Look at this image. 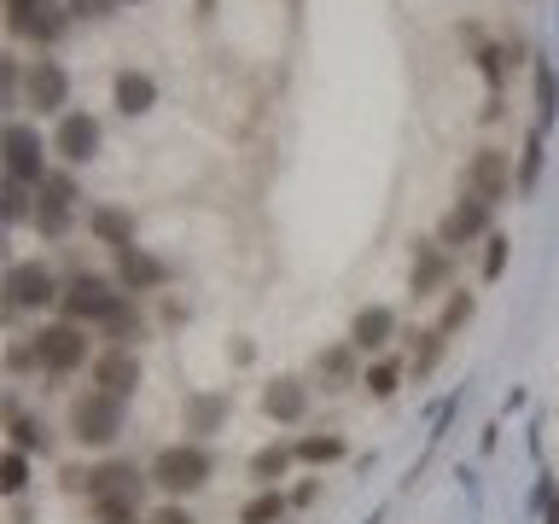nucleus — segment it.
I'll list each match as a JSON object with an SVG mask.
<instances>
[{"mask_svg": "<svg viewBox=\"0 0 559 524\" xmlns=\"http://www.w3.org/2000/svg\"><path fill=\"white\" fill-rule=\"evenodd\" d=\"M210 472H216L210 449L187 437V443H169V449H157V454H152L146 478H152V489H164V496H192V489H204V484H210Z\"/></svg>", "mask_w": 559, "mask_h": 524, "instance_id": "nucleus-1", "label": "nucleus"}, {"mask_svg": "<svg viewBox=\"0 0 559 524\" xmlns=\"http://www.w3.org/2000/svg\"><path fill=\"white\" fill-rule=\"evenodd\" d=\"M70 437H76L82 449H105L122 437V396L111 391H82L76 402H70Z\"/></svg>", "mask_w": 559, "mask_h": 524, "instance_id": "nucleus-2", "label": "nucleus"}, {"mask_svg": "<svg viewBox=\"0 0 559 524\" xmlns=\"http://www.w3.org/2000/svg\"><path fill=\"white\" fill-rule=\"evenodd\" d=\"M122 291L117 279H105V274H70L64 279V321H76V326H105L117 314V303H122Z\"/></svg>", "mask_w": 559, "mask_h": 524, "instance_id": "nucleus-3", "label": "nucleus"}, {"mask_svg": "<svg viewBox=\"0 0 559 524\" xmlns=\"http://www.w3.org/2000/svg\"><path fill=\"white\" fill-rule=\"evenodd\" d=\"M47 152H52V140H41L35 122H24V117L7 122V181L41 187L47 181Z\"/></svg>", "mask_w": 559, "mask_h": 524, "instance_id": "nucleus-4", "label": "nucleus"}, {"mask_svg": "<svg viewBox=\"0 0 559 524\" xmlns=\"http://www.w3.org/2000/svg\"><path fill=\"white\" fill-rule=\"evenodd\" d=\"M461 187L478 192L484 204H501L507 192H519V169H513V157H507L501 146H478L472 164L461 169Z\"/></svg>", "mask_w": 559, "mask_h": 524, "instance_id": "nucleus-5", "label": "nucleus"}, {"mask_svg": "<svg viewBox=\"0 0 559 524\" xmlns=\"http://www.w3.org/2000/svg\"><path fill=\"white\" fill-rule=\"evenodd\" d=\"M35 361H41V373L52 379H64V373H76V367L87 361V332L76 321H59V326H41L35 332Z\"/></svg>", "mask_w": 559, "mask_h": 524, "instance_id": "nucleus-6", "label": "nucleus"}, {"mask_svg": "<svg viewBox=\"0 0 559 524\" xmlns=\"http://www.w3.org/2000/svg\"><path fill=\"white\" fill-rule=\"evenodd\" d=\"M99 146H105V129H99V117H94V111H64V117H59V129H52V152H59V164H64V169L94 164Z\"/></svg>", "mask_w": 559, "mask_h": 524, "instance_id": "nucleus-7", "label": "nucleus"}, {"mask_svg": "<svg viewBox=\"0 0 559 524\" xmlns=\"http://www.w3.org/2000/svg\"><path fill=\"white\" fill-rule=\"evenodd\" d=\"M24 105L41 117H64L70 111V70L59 59H35L24 70Z\"/></svg>", "mask_w": 559, "mask_h": 524, "instance_id": "nucleus-8", "label": "nucleus"}, {"mask_svg": "<svg viewBox=\"0 0 559 524\" xmlns=\"http://www.w3.org/2000/svg\"><path fill=\"white\" fill-rule=\"evenodd\" d=\"M59 297H64V286L47 262H12L7 269V309H47Z\"/></svg>", "mask_w": 559, "mask_h": 524, "instance_id": "nucleus-9", "label": "nucleus"}, {"mask_svg": "<svg viewBox=\"0 0 559 524\" xmlns=\"http://www.w3.org/2000/svg\"><path fill=\"white\" fill-rule=\"evenodd\" d=\"M146 472L134 461H105V466H87V501H140L146 496Z\"/></svg>", "mask_w": 559, "mask_h": 524, "instance_id": "nucleus-10", "label": "nucleus"}, {"mask_svg": "<svg viewBox=\"0 0 559 524\" xmlns=\"http://www.w3.org/2000/svg\"><path fill=\"white\" fill-rule=\"evenodd\" d=\"M489 216H496V204H484L478 192H461V204L443 216V227H437V239L449 245V251H466L472 239H489Z\"/></svg>", "mask_w": 559, "mask_h": 524, "instance_id": "nucleus-11", "label": "nucleus"}, {"mask_svg": "<svg viewBox=\"0 0 559 524\" xmlns=\"http://www.w3.org/2000/svg\"><path fill=\"white\" fill-rule=\"evenodd\" d=\"M449 274H454V251L443 239H419L414 245V269H408V291L414 297H437L449 291Z\"/></svg>", "mask_w": 559, "mask_h": 524, "instance_id": "nucleus-12", "label": "nucleus"}, {"mask_svg": "<svg viewBox=\"0 0 559 524\" xmlns=\"http://www.w3.org/2000/svg\"><path fill=\"white\" fill-rule=\"evenodd\" d=\"M117 286L122 291H157V286H169V262L152 257L146 245H122V251H117Z\"/></svg>", "mask_w": 559, "mask_h": 524, "instance_id": "nucleus-13", "label": "nucleus"}, {"mask_svg": "<svg viewBox=\"0 0 559 524\" xmlns=\"http://www.w3.org/2000/svg\"><path fill=\"white\" fill-rule=\"evenodd\" d=\"M94 384L129 402V396L140 391V356H134V349H122V344L99 349V356H94Z\"/></svg>", "mask_w": 559, "mask_h": 524, "instance_id": "nucleus-14", "label": "nucleus"}, {"mask_svg": "<svg viewBox=\"0 0 559 524\" xmlns=\"http://www.w3.org/2000/svg\"><path fill=\"white\" fill-rule=\"evenodd\" d=\"M70 24H76V17H70V7H59V0H35L29 12L12 17V29L29 35V41H41V47H59Z\"/></svg>", "mask_w": 559, "mask_h": 524, "instance_id": "nucleus-15", "label": "nucleus"}, {"mask_svg": "<svg viewBox=\"0 0 559 524\" xmlns=\"http://www.w3.org/2000/svg\"><path fill=\"white\" fill-rule=\"evenodd\" d=\"M181 414H187L192 443H204V437H216V431L227 426V414H234V396H227V391H192Z\"/></svg>", "mask_w": 559, "mask_h": 524, "instance_id": "nucleus-16", "label": "nucleus"}, {"mask_svg": "<svg viewBox=\"0 0 559 524\" xmlns=\"http://www.w3.org/2000/svg\"><path fill=\"white\" fill-rule=\"evenodd\" d=\"M262 414L274 419V426H304V414H309V384L304 379H274L269 391H262Z\"/></svg>", "mask_w": 559, "mask_h": 524, "instance_id": "nucleus-17", "label": "nucleus"}, {"mask_svg": "<svg viewBox=\"0 0 559 524\" xmlns=\"http://www.w3.org/2000/svg\"><path fill=\"white\" fill-rule=\"evenodd\" d=\"M391 338H396V309H384V303L356 309V321H349V344H356L361 356H373V349H384Z\"/></svg>", "mask_w": 559, "mask_h": 524, "instance_id": "nucleus-18", "label": "nucleus"}, {"mask_svg": "<svg viewBox=\"0 0 559 524\" xmlns=\"http://www.w3.org/2000/svg\"><path fill=\"white\" fill-rule=\"evenodd\" d=\"M111 105L122 117H146L152 105H157V82L146 76V70H117V82H111Z\"/></svg>", "mask_w": 559, "mask_h": 524, "instance_id": "nucleus-19", "label": "nucleus"}, {"mask_svg": "<svg viewBox=\"0 0 559 524\" xmlns=\"http://www.w3.org/2000/svg\"><path fill=\"white\" fill-rule=\"evenodd\" d=\"M87 234H94L99 245H111V251H122V245H134V210L94 204V210H87Z\"/></svg>", "mask_w": 559, "mask_h": 524, "instance_id": "nucleus-20", "label": "nucleus"}, {"mask_svg": "<svg viewBox=\"0 0 559 524\" xmlns=\"http://www.w3.org/2000/svg\"><path fill=\"white\" fill-rule=\"evenodd\" d=\"M314 379H321V391H344V384H356V344H332L314 356Z\"/></svg>", "mask_w": 559, "mask_h": 524, "instance_id": "nucleus-21", "label": "nucleus"}, {"mask_svg": "<svg viewBox=\"0 0 559 524\" xmlns=\"http://www.w3.org/2000/svg\"><path fill=\"white\" fill-rule=\"evenodd\" d=\"M559 122V76H554V52H536V129L548 134Z\"/></svg>", "mask_w": 559, "mask_h": 524, "instance_id": "nucleus-22", "label": "nucleus"}, {"mask_svg": "<svg viewBox=\"0 0 559 524\" xmlns=\"http://www.w3.org/2000/svg\"><path fill=\"white\" fill-rule=\"evenodd\" d=\"M292 461H297V449H292V443H269V449H257V454H251V478H257L262 489H274V484L292 472Z\"/></svg>", "mask_w": 559, "mask_h": 524, "instance_id": "nucleus-23", "label": "nucleus"}, {"mask_svg": "<svg viewBox=\"0 0 559 524\" xmlns=\"http://www.w3.org/2000/svg\"><path fill=\"white\" fill-rule=\"evenodd\" d=\"M542 164H548V146H542V129H531V134H524V146H519V199H531V192H536Z\"/></svg>", "mask_w": 559, "mask_h": 524, "instance_id": "nucleus-24", "label": "nucleus"}, {"mask_svg": "<svg viewBox=\"0 0 559 524\" xmlns=\"http://www.w3.org/2000/svg\"><path fill=\"white\" fill-rule=\"evenodd\" d=\"M297 461H309V466H332V461H344V437L338 431H309V437H297Z\"/></svg>", "mask_w": 559, "mask_h": 524, "instance_id": "nucleus-25", "label": "nucleus"}, {"mask_svg": "<svg viewBox=\"0 0 559 524\" xmlns=\"http://www.w3.org/2000/svg\"><path fill=\"white\" fill-rule=\"evenodd\" d=\"M70 222H76V204H52V199L35 192V234H41V239H64Z\"/></svg>", "mask_w": 559, "mask_h": 524, "instance_id": "nucleus-26", "label": "nucleus"}, {"mask_svg": "<svg viewBox=\"0 0 559 524\" xmlns=\"http://www.w3.org/2000/svg\"><path fill=\"white\" fill-rule=\"evenodd\" d=\"M286 507L292 501L280 496V489H257V496L239 507V524H280V519H286Z\"/></svg>", "mask_w": 559, "mask_h": 524, "instance_id": "nucleus-27", "label": "nucleus"}, {"mask_svg": "<svg viewBox=\"0 0 559 524\" xmlns=\"http://www.w3.org/2000/svg\"><path fill=\"white\" fill-rule=\"evenodd\" d=\"M12 449H24V454H47V449H52L47 419H35V414H12Z\"/></svg>", "mask_w": 559, "mask_h": 524, "instance_id": "nucleus-28", "label": "nucleus"}, {"mask_svg": "<svg viewBox=\"0 0 559 524\" xmlns=\"http://www.w3.org/2000/svg\"><path fill=\"white\" fill-rule=\"evenodd\" d=\"M414 338H419V349H414V367H408V373H414V379H431V367L443 361L449 332H443V326H426V332H414Z\"/></svg>", "mask_w": 559, "mask_h": 524, "instance_id": "nucleus-29", "label": "nucleus"}, {"mask_svg": "<svg viewBox=\"0 0 559 524\" xmlns=\"http://www.w3.org/2000/svg\"><path fill=\"white\" fill-rule=\"evenodd\" d=\"M99 332H105L111 344H122V349H129V338H140V309H134V297H122V303H117V314H111V321H105Z\"/></svg>", "mask_w": 559, "mask_h": 524, "instance_id": "nucleus-30", "label": "nucleus"}, {"mask_svg": "<svg viewBox=\"0 0 559 524\" xmlns=\"http://www.w3.org/2000/svg\"><path fill=\"white\" fill-rule=\"evenodd\" d=\"M24 484H29V454L7 449L0 454V489H7V496H24Z\"/></svg>", "mask_w": 559, "mask_h": 524, "instance_id": "nucleus-31", "label": "nucleus"}, {"mask_svg": "<svg viewBox=\"0 0 559 524\" xmlns=\"http://www.w3.org/2000/svg\"><path fill=\"white\" fill-rule=\"evenodd\" d=\"M29 199H35V187H29V181H7V204H0V216H7V227H17L24 216L35 222V204H29Z\"/></svg>", "mask_w": 559, "mask_h": 524, "instance_id": "nucleus-32", "label": "nucleus"}, {"mask_svg": "<svg viewBox=\"0 0 559 524\" xmlns=\"http://www.w3.org/2000/svg\"><path fill=\"white\" fill-rule=\"evenodd\" d=\"M361 384H367V396H396V384H402V367L396 361H373V367H367V373H361Z\"/></svg>", "mask_w": 559, "mask_h": 524, "instance_id": "nucleus-33", "label": "nucleus"}, {"mask_svg": "<svg viewBox=\"0 0 559 524\" xmlns=\"http://www.w3.org/2000/svg\"><path fill=\"white\" fill-rule=\"evenodd\" d=\"M35 192H41V199H52V204H76V199H82V187H76V175H70V169H47V181L35 187Z\"/></svg>", "mask_w": 559, "mask_h": 524, "instance_id": "nucleus-34", "label": "nucleus"}, {"mask_svg": "<svg viewBox=\"0 0 559 524\" xmlns=\"http://www.w3.org/2000/svg\"><path fill=\"white\" fill-rule=\"evenodd\" d=\"M472 309H478V297H472L466 286H461V291H449V303H443V321H437V326H443V332H461V326L472 321Z\"/></svg>", "mask_w": 559, "mask_h": 524, "instance_id": "nucleus-35", "label": "nucleus"}, {"mask_svg": "<svg viewBox=\"0 0 559 524\" xmlns=\"http://www.w3.org/2000/svg\"><path fill=\"white\" fill-rule=\"evenodd\" d=\"M87 507H94V524H146L140 501H87Z\"/></svg>", "mask_w": 559, "mask_h": 524, "instance_id": "nucleus-36", "label": "nucleus"}, {"mask_svg": "<svg viewBox=\"0 0 559 524\" xmlns=\"http://www.w3.org/2000/svg\"><path fill=\"white\" fill-rule=\"evenodd\" d=\"M507 47H478V70H484V82H489V94H501V76H507Z\"/></svg>", "mask_w": 559, "mask_h": 524, "instance_id": "nucleus-37", "label": "nucleus"}, {"mask_svg": "<svg viewBox=\"0 0 559 524\" xmlns=\"http://www.w3.org/2000/svg\"><path fill=\"white\" fill-rule=\"evenodd\" d=\"M484 245H489V251H484V279H501V274H507V257H513V239H507V234H489Z\"/></svg>", "mask_w": 559, "mask_h": 524, "instance_id": "nucleus-38", "label": "nucleus"}, {"mask_svg": "<svg viewBox=\"0 0 559 524\" xmlns=\"http://www.w3.org/2000/svg\"><path fill=\"white\" fill-rule=\"evenodd\" d=\"M24 70H29V64H7V76H0V94H7V111H17V105H24Z\"/></svg>", "mask_w": 559, "mask_h": 524, "instance_id": "nucleus-39", "label": "nucleus"}, {"mask_svg": "<svg viewBox=\"0 0 559 524\" xmlns=\"http://www.w3.org/2000/svg\"><path fill=\"white\" fill-rule=\"evenodd\" d=\"M64 7H70V17H105L117 0H64Z\"/></svg>", "mask_w": 559, "mask_h": 524, "instance_id": "nucleus-40", "label": "nucleus"}, {"mask_svg": "<svg viewBox=\"0 0 559 524\" xmlns=\"http://www.w3.org/2000/svg\"><path fill=\"white\" fill-rule=\"evenodd\" d=\"M7 367H12V373H24V367H41V361H35V344H12V349H7Z\"/></svg>", "mask_w": 559, "mask_h": 524, "instance_id": "nucleus-41", "label": "nucleus"}, {"mask_svg": "<svg viewBox=\"0 0 559 524\" xmlns=\"http://www.w3.org/2000/svg\"><path fill=\"white\" fill-rule=\"evenodd\" d=\"M146 524H199V519H192L187 507H175V501H169V507H157V513H152Z\"/></svg>", "mask_w": 559, "mask_h": 524, "instance_id": "nucleus-42", "label": "nucleus"}, {"mask_svg": "<svg viewBox=\"0 0 559 524\" xmlns=\"http://www.w3.org/2000/svg\"><path fill=\"white\" fill-rule=\"evenodd\" d=\"M35 0H7V17H17V12H29Z\"/></svg>", "mask_w": 559, "mask_h": 524, "instance_id": "nucleus-43", "label": "nucleus"}, {"mask_svg": "<svg viewBox=\"0 0 559 524\" xmlns=\"http://www.w3.org/2000/svg\"><path fill=\"white\" fill-rule=\"evenodd\" d=\"M117 7H122V0H117Z\"/></svg>", "mask_w": 559, "mask_h": 524, "instance_id": "nucleus-44", "label": "nucleus"}]
</instances>
